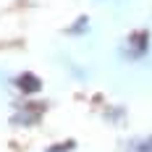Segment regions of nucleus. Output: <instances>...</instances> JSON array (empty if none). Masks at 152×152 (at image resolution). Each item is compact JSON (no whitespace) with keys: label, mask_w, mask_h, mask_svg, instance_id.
Listing matches in <instances>:
<instances>
[{"label":"nucleus","mask_w":152,"mask_h":152,"mask_svg":"<svg viewBox=\"0 0 152 152\" xmlns=\"http://www.w3.org/2000/svg\"><path fill=\"white\" fill-rule=\"evenodd\" d=\"M39 115H42V105H29V107H24V113L13 115V123L16 126H31V123L39 121Z\"/></svg>","instance_id":"nucleus-1"},{"label":"nucleus","mask_w":152,"mask_h":152,"mask_svg":"<svg viewBox=\"0 0 152 152\" xmlns=\"http://www.w3.org/2000/svg\"><path fill=\"white\" fill-rule=\"evenodd\" d=\"M16 84H18V89H21V92H26V94H34V92H39V89H42V81H39V79H37L34 74H29V71L18 76V79H16Z\"/></svg>","instance_id":"nucleus-2"},{"label":"nucleus","mask_w":152,"mask_h":152,"mask_svg":"<svg viewBox=\"0 0 152 152\" xmlns=\"http://www.w3.org/2000/svg\"><path fill=\"white\" fill-rule=\"evenodd\" d=\"M147 42H150V34H147V31H137V34L129 39V45H131V53H134V55H142V53L147 50Z\"/></svg>","instance_id":"nucleus-3"},{"label":"nucleus","mask_w":152,"mask_h":152,"mask_svg":"<svg viewBox=\"0 0 152 152\" xmlns=\"http://www.w3.org/2000/svg\"><path fill=\"white\" fill-rule=\"evenodd\" d=\"M89 29V18H87V16H81V18H76V24L74 26H68V34H84V31Z\"/></svg>","instance_id":"nucleus-4"},{"label":"nucleus","mask_w":152,"mask_h":152,"mask_svg":"<svg viewBox=\"0 0 152 152\" xmlns=\"http://www.w3.org/2000/svg\"><path fill=\"white\" fill-rule=\"evenodd\" d=\"M76 147V142H63V144H53V147H47V152H71Z\"/></svg>","instance_id":"nucleus-5"},{"label":"nucleus","mask_w":152,"mask_h":152,"mask_svg":"<svg viewBox=\"0 0 152 152\" xmlns=\"http://www.w3.org/2000/svg\"><path fill=\"white\" fill-rule=\"evenodd\" d=\"M137 152H152V137L142 139V142L137 144Z\"/></svg>","instance_id":"nucleus-6"}]
</instances>
